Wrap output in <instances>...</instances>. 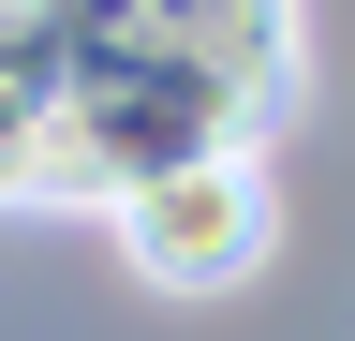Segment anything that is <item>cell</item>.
I'll return each mask as SVG.
<instances>
[{
    "label": "cell",
    "mask_w": 355,
    "mask_h": 341,
    "mask_svg": "<svg viewBox=\"0 0 355 341\" xmlns=\"http://www.w3.org/2000/svg\"><path fill=\"white\" fill-rule=\"evenodd\" d=\"M296 90V0H0V208H119L163 163L266 149Z\"/></svg>",
    "instance_id": "6da1fadb"
},
{
    "label": "cell",
    "mask_w": 355,
    "mask_h": 341,
    "mask_svg": "<svg viewBox=\"0 0 355 341\" xmlns=\"http://www.w3.org/2000/svg\"><path fill=\"white\" fill-rule=\"evenodd\" d=\"M104 223H119V252H133V282L222 297V282H252L266 252H282V178H266V149H207V163L133 178Z\"/></svg>",
    "instance_id": "7a4b0ae2"
}]
</instances>
